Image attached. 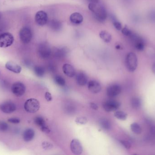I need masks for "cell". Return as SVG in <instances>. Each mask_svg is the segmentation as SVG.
<instances>
[{
    "mask_svg": "<svg viewBox=\"0 0 155 155\" xmlns=\"http://www.w3.org/2000/svg\"><path fill=\"white\" fill-rule=\"evenodd\" d=\"M51 53V50L47 44L42 43L39 45L38 54L39 56L42 59H47L50 57Z\"/></svg>",
    "mask_w": 155,
    "mask_h": 155,
    "instance_id": "8",
    "label": "cell"
},
{
    "mask_svg": "<svg viewBox=\"0 0 155 155\" xmlns=\"http://www.w3.org/2000/svg\"><path fill=\"white\" fill-rule=\"evenodd\" d=\"M90 107H91V108L94 109V110H97L98 109V107L97 106V105L96 104L94 103H90Z\"/></svg>",
    "mask_w": 155,
    "mask_h": 155,
    "instance_id": "41",
    "label": "cell"
},
{
    "mask_svg": "<svg viewBox=\"0 0 155 155\" xmlns=\"http://www.w3.org/2000/svg\"><path fill=\"white\" fill-rule=\"evenodd\" d=\"M130 127L132 132L137 134H139L142 133V128L138 124L134 123L131 125Z\"/></svg>",
    "mask_w": 155,
    "mask_h": 155,
    "instance_id": "25",
    "label": "cell"
},
{
    "mask_svg": "<svg viewBox=\"0 0 155 155\" xmlns=\"http://www.w3.org/2000/svg\"><path fill=\"white\" fill-rule=\"evenodd\" d=\"M147 19L150 22L155 23V9H151L148 12Z\"/></svg>",
    "mask_w": 155,
    "mask_h": 155,
    "instance_id": "30",
    "label": "cell"
},
{
    "mask_svg": "<svg viewBox=\"0 0 155 155\" xmlns=\"http://www.w3.org/2000/svg\"><path fill=\"white\" fill-rule=\"evenodd\" d=\"M122 33H123L125 36L127 37V36L130 34L131 32H132V31L130 30L129 28H127V27H125L122 29Z\"/></svg>",
    "mask_w": 155,
    "mask_h": 155,
    "instance_id": "36",
    "label": "cell"
},
{
    "mask_svg": "<svg viewBox=\"0 0 155 155\" xmlns=\"http://www.w3.org/2000/svg\"><path fill=\"white\" fill-rule=\"evenodd\" d=\"M40 128H41V130L42 132L46 133H49L51 132V130L46 126V125L42 126V127H40Z\"/></svg>",
    "mask_w": 155,
    "mask_h": 155,
    "instance_id": "40",
    "label": "cell"
},
{
    "mask_svg": "<svg viewBox=\"0 0 155 155\" xmlns=\"http://www.w3.org/2000/svg\"><path fill=\"white\" fill-rule=\"evenodd\" d=\"M34 72L38 77H41L45 74V70L41 66H36L34 68Z\"/></svg>",
    "mask_w": 155,
    "mask_h": 155,
    "instance_id": "23",
    "label": "cell"
},
{
    "mask_svg": "<svg viewBox=\"0 0 155 155\" xmlns=\"http://www.w3.org/2000/svg\"><path fill=\"white\" fill-rule=\"evenodd\" d=\"M70 21L72 23L76 25L81 23L83 21V17L82 15L78 12L72 14L70 16Z\"/></svg>",
    "mask_w": 155,
    "mask_h": 155,
    "instance_id": "19",
    "label": "cell"
},
{
    "mask_svg": "<svg viewBox=\"0 0 155 155\" xmlns=\"http://www.w3.org/2000/svg\"><path fill=\"white\" fill-rule=\"evenodd\" d=\"M67 51L64 48H61L58 49L55 53V56L59 58H62L64 57L67 54Z\"/></svg>",
    "mask_w": 155,
    "mask_h": 155,
    "instance_id": "28",
    "label": "cell"
},
{
    "mask_svg": "<svg viewBox=\"0 0 155 155\" xmlns=\"http://www.w3.org/2000/svg\"><path fill=\"white\" fill-rule=\"evenodd\" d=\"M75 123L78 124L84 125L88 122L87 118L84 116H80L78 117L75 120Z\"/></svg>",
    "mask_w": 155,
    "mask_h": 155,
    "instance_id": "31",
    "label": "cell"
},
{
    "mask_svg": "<svg viewBox=\"0 0 155 155\" xmlns=\"http://www.w3.org/2000/svg\"><path fill=\"white\" fill-rule=\"evenodd\" d=\"M76 79L78 84L81 86L85 85L87 82V76L83 72H80L76 75Z\"/></svg>",
    "mask_w": 155,
    "mask_h": 155,
    "instance_id": "17",
    "label": "cell"
},
{
    "mask_svg": "<svg viewBox=\"0 0 155 155\" xmlns=\"http://www.w3.org/2000/svg\"><path fill=\"white\" fill-rule=\"evenodd\" d=\"M88 89L93 93L97 94L101 91L102 87L101 85L98 82L91 80L88 82Z\"/></svg>",
    "mask_w": 155,
    "mask_h": 155,
    "instance_id": "14",
    "label": "cell"
},
{
    "mask_svg": "<svg viewBox=\"0 0 155 155\" xmlns=\"http://www.w3.org/2000/svg\"><path fill=\"white\" fill-rule=\"evenodd\" d=\"M100 38L106 43L110 42L112 40L111 35L106 31H102L99 33Z\"/></svg>",
    "mask_w": 155,
    "mask_h": 155,
    "instance_id": "21",
    "label": "cell"
},
{
    "mask_svg": "<svg viewBox=\"0 0 155 155\" xmlns=\"http://www.w3.org/2000/svg\"><path fill=\"white\" fill-rule=\"evenodd\" d=\"M43 148L45 150H51L53 147L52 144L47 142H43L42 143Z\"/></svg>",
    "mask_w": 155,
    "mask_h": 155,
    "instance_id": "33",
    "label": "cell"
},
{
    "mask_svg": "<svg viewBox=\"0 0 155 155\" xmlns=\"http://www.w3.org/2000/svg\"><path fill=\"white\" fill-rule=\"evenodd\" d=\"M1 13H0V18H1Z\"/></svg>",
    "mask_w": 155,
    "mask_h": 155,
    "instance_id": "45",
    "label": "cell"
},
{
    "mask_svg": "<svg viewBox=\"0 0 155 155\" xmlns=\"http://www.w3.org/2000/svg\"><path fill=\"white\" fill-rule=\"evenodd\" d=\"M120 142L121 144H122L126 149H129L131 148V144H130L128 141H125V140H121Z\"/></svg>",
    "mask_w": 155,
    "mask_h": 155,
    "instance_id": "35",
    "label": "cell"
},
{
    "mask_svg": "<svg viewBox=\"0 0 155 155\" xmlns=\"http://www.w3.org/2000/svg\"><path fill=\"white\" fill-rule=\"evenodd\" d=\"M99 125L105 130H109L111 128V122L107 118H102L99 122Z\"/></svg>",
    "mask_w": 155,
    "mask_h": 155,
    "instance_id": "20",
    "label": "cell"
},
{
    "mask_svg": "<svg viewBox=\"0 0 155 155\" xmlns=\"http://www.w3.org/2000/svg\"><path fill=\"white\" fill-rule=\"evenodd\" d=\"M19 35L21 41L24 44L29 43L32 37L31 31L27 27L22 28L20 31Z\"/></svg>",
    "mask_w": 155,
    "mask_h": 155,
    "instance_id": "6",
    "label": "cell"
},
{
    "mask_svg": "<svg viewBox=\"0 0 155 155\" xmlns=\"http://www.w3.org/2000/svg\"><path fill=\"white\" fill-rule=\"evenodd\" d=\"M35 21L38 25L41 26L45 25L48 21L47 14L44 11H39L35 15Z\"/></svg>",
    "mask_w": 155,
    "mask_h": 155,
    "instance_id": "12",
    "label": "cell"
},
{
    "mask_svg": "<svg viewBox=\"0 0 155 155\" xmlns=\"http://www.w3.org/2000/svg\"><path fill=\"white\" fill-rule=\"evenodd\" d=\"M50 26L54 31H59L61 28L62 24L57 20H53L50 22Z\"/></svg>",
    "mask_w": 155,
    "mask_h": 155,
    "instance_id": "22",
    "label": "cell"
},
{
    "mask_svg": "<svg viewBox=\"0 0 155 155\" xmlns=\"http://www.w3.org/2000/svg\"><path fill=\"white\" fill-rule=\"evenodd\" d=\"M9 123H12L13 124H18L20 123V119L18 118H9L8 120Z\"/></svg>",
    "mask_w": 155,
    "mask_h": 155,
    "instance_id": "37",
    "label": "cell"
},
{
    "mask_svg": "<svg viewBox=\"0 0 155 155\" xmlns=\"http://www.w3.org/2000/svg\"><path fill=\"white\" fill-rule=\"evenodd\" d=\"M114 116L120 120H125L127 117V115L123 111H117L114 113Z\"/></svg>",
    "mask_w": 155,
    "mask_h": 155,
    "instance_id": "26",
    "label": "cell"
},
{
    "mask_svg": "<svg viewBox=\"0 0 155 155\" xmlns=\"http://www.w3.org/2000/svg\"><path fill=\"white\" fill-rule=\"evenodd\" d=\"M90 3H97L99 2V0H88Z\"/></svg>",
    "mask_w": 155,
    "mask_h": 155,
    "instance_id": "43",
    "label": "cell"
},
{
    "mask_svg": "<svg viewBox=\"0 0 155 155\" xmlns=\"http://www.w3.org/2000/svg\"><path fill=\"white\" fill-rule=\"evenodd\" d=\"M89 10L94 13L96 19L100 22H103L106 19L107 13L105 9L97 3H90L88 5Z\"/></svg>",
    "mask_w": 155,
    "mask_h": 155,
    "instance_id": "1",
    "label": "cell"
},
{
    "mask_svg": "<svg viewBox=\"0 0 155 155\" xmlns=\"http://www.w3.org/2000/svg\"><path fill=\"white\" fill-rule=\"evenodd\" d=\"M152 70H153V72L155 74V63L153 64V66H152Z\"/></svg>",
    "mask_w": 155,
    "mask_h": 155,
    "instance_id": "44",
    "label": "cell"
},
{
    "mask_svg": "<svg viewBox=\"0 0 155 155\" xmlns=\"http://www.w3.org/2000/svg\"><path fill=\"white\" fill-rule=\"evenodd\" d=\"M8 125L7 123L5 122H0V131L5 132L8 129Z\"/></svg>",
    "mask_w": 155,
    "mask_h": 155,
    "instance_id": "34",
    "label": "cell"
},
{
    "mask_svg": "<svg viewBox=\"0 0 155 155\" xmlns=\"http://www.w3.org/2000/svg\"><path fill=\"white\" fill-rule=\"evenodd\" d=\"M131 105L134 109H137L141 107L142 103L141 100L138 97H134L131 100Z\"/></svg>",
    "mask_w": 155,
    "mask_h": 155,
    "instance_id": "24",
    "label": "cell"
},
{
    "mask_svg": "<svg viewBox=\"0 0 155 155\" xmlns=\"http://www.w3.org/2000/svg\"><path fill=\"white\" fill-rule=\"evenodd\" d=\"M40 108V104L37 99L31 98L28 99L25 103L24 108L27 113H36Z\"/></svg>",
    "mask_w": 155,
    "mask_h": 155,
    "instance_id": "4",
    "label": "cell"
},
{
    "mask_svg": "<svg viewBox=\"0 0 155 155\" xmlns=\"http://www.w3.org/2000/svg\"><path fill=\"white\" fill-rule=\"evenodd\" d=\"M14 41L12 34L5 32L0 35V47L6 48L11 46Z\"/></svg>",
    "mask_w": 155,
    "mask_h": 155,
    "instance_id": "5",
    "label": "cell"
},
{
    "mask_svg": "<svg viewBox=\"0 0 155 155\" xmlns=\"http://www.w3.org/2000/svg\"><path fill=\"white\" fill-rule=\"evenodd\" d=\"M35 133L33 129L28 128L24 131L23 133V139L25 142H29L32 141L34 138Z\"/></svg>",
    "mask_w": 155,
    "mask_h": 155,
    "instance_id": "18",
    "label": "cell"
},
{
    "mask_svg": "<svg viewBox=\"0 0 155 155\" xmlns=\"http://www.w3.org/2000/svg\"><path fill=\"white\" fill-rule=\"evenodd\" d=\"M54 82L60 86H64L65 84V81L63 77L61 76H56L54 78Z\"/></svg>",
    "mask_w": 155,
    "mask_h": 155,
    "instance_id": "29",
    "label": "cell"
},
{
    "mask_svg": "<svg viewBox=\"0 0 155 155\" xmlns=\"http://www.w3.org/2000/svg\"><path fill=\"white\" fill-rule=\"evenodd\" d=\"M5 67L11 72L15 73H19L21 71V67L18 65L17 64L13 62H8L5 64Z\"/></svg>",
    "mask_w": 155,
    "mask_h": 155,
    "instance_id": "15",
    "label": "cell"
},
{
    "mask_svg": "<svg viewBox=\"0 0 155 155\" xmlns=\"http://www.w3.org/2000/svg\"><path fill=\"white\" fill-rule=\"evenodd\" d=\"M63 71L65 75L69 77H73L75 75L76 72L73 66L69 64H65L63 66Z\"/></svg>",
    "mask_w": 155,
    "mask_h": 155,
    "instance_id": "16",
    "label": "cell"
},
{
    "mask_svg": "<svg viewBox=\"0 0 155 155\" xmlns=\"http://www.w3.org/2000/svg\"><path fill=\"white\" fill-rule=\"evenodd\" d=\"M127 37L129 38L130 42L137 50L138 51H143L145 48L146 42L143 37L132 31Z\"/></svg>",
    "mask_w": 155,
    "mask_h": 155,
    "instance_id": "2",
    "label": "cell"
},
{
    "mask_svg": "<svg viewBox=\"0 0 155 155\" xmlns=\"http://www.w3.org/2000/svg\"><path fill=\"white\" fill-rule=\"evenodd\" d=\"M45 98L48 102H51L52 100L51 94L49 92H46L45 94Z\"/></svg>",
    "mask_w": 155,
    "mask_h": 155,
    "instance_id": "39",
    "label": "cell"
},
{
    "mask_svg": "<svg viewBox=\"0 0 155 155\" xmlns=\"http://www.w3.org/2000/svg\"><path fill=\"white\" fill-rule=\"evenodd\" d=\"M16 106L12 102H5L0 105V109L3 113L10 114L13 113L16 110Z\"/></svg>",
    "mask_w": 155,
    "mask_h": 155,
    "instance_id": "11",
    "label": "cell"
},
{
    "mask_svg": "<svg viewBox=\"0 0 155 155\" xmlns=\"http://www.w3.org/2000/svg\"><path fill=\"white\" fill-rule=\"evenodd\" d=\"M121 91H122V88L119 85H111L107 89V95L108 97L113 98L120 94Z\"/></svg>",
    "mask_w": 155,
    "mask_h": 155,
    "instance_id": "10",
    "label": "cell"
},
{
    "mask_svg": "<svg viewBox=\"0 0 155 155\" xmlns=\"http://www.w3.org/2000/svg\"><path fill=\"white\" fill-rule=\"evenodd\" d=\"M25 86L21 82H16L13 84L12 87V91L13 93L16 96H21L24 94L25 92Z\"/></svg>",
    "mask_w": 155,
    "mask_h": 155,
    "instance_id": "9",
    "label": "cell"
},
{
    "mask_svg": "<svg viewBox=\"0 0 155 155\" xmlns=\"http://www.w3.org/2000/svg\"><path fill=\"white\" fill-rule=\"evenodd\" d=\"M71 149L72 152L74 154H81L83 152L82 145L79 140L76 139H73L71 142Z\"/></svg>",
    "mask_w": 155,
    "mask_h": 155,
    "instance_id": "13",
    "label": "cell"
},
{
    "mask_svg": "<svg viewBox=\"0 0 155 155\" xmlns=\"http://www.w3.org/2000/svg\"><path fill=\"white\" fill-rule=\"evenodd\" d=\"M34 122L36 125L40 126V127L46 126L45 121L42 117L41 116H37L35 117L34 119Z\"/></svg>",
    "mask_w": 155,
    "mask_h": 155,
    "instance_id": "27",
    "label": "cell"
},
{
    "mask_svg": "<svg viewBox=\"0 0 155 155\" xmlns=\"http://www.w3.org/2000/svg\"><path fill=\"white\" fill-rule=\"evenodd\" d=\"M113 24H114V26L115 27L116 29L118 31L122 30V24L117 21L116 19L114 17L113 18Z\"/></svg>",
    "mask_w": 155,
    "mask_h": 155,
    "instance_id": "32",
    "label": "cell"
},
{
    "mask_svg": "<svg viewBox=\"0 0 155 155\" xmlns=\"http://www.w3.org/2000/svg\"><path fill=\"white\" fill-rule=\"evenodd\" d=\"M140 19H141V18H140V16L137 14L134 15L133 18H132L133 22H134V23H137L139 22L140 20H141Z\"/></svg>",
    "mask_w": 155,
    "mask_h": 155,
    "instance_id": "38",
    "label": "cell"
},
{
    "mask_svg": "<svg viewBox=\"0 0 155 155\" xmlns=\"http://www.w3.org/2000/svg\"><path fill=\"white\" fill-rule=\"evenodd\" d=\"M126 66L127 70L130 72H134L137 68L138 60L136 55L134 52H129L126 58Z\"/></svg>",
    "mask_w": 155,
    "mask_h": 155,
    "instance_id": "3",
    "label": "cell"
},
{
    "mask_svg": "<svg viewBox=\"0 0 155 155\" xmlns=\"http://www.w3.org/2000/svg\"><path fill=\"white\" fill-rule=\"evenodd\" d=\"M120 106V103L114 100H109L105 102L103 104V108L106 112H111L116 111Z\"/></svg>",
    "mask_w": 155,
    "mask_h": 155,
    "instance_id": "7",
    "label": "cell"
},
{
    "mask_svg": "<svg viewBox=\"0 0 155 155\" xmlns=\"http://www.w3.org/2000/svg\"><path fill=\"white\" fill-rule=\"evenodd\" d=\"M150 133L155 137V126H151L150 129Z\"/></svg>",
    "mask_w": 155,
    "mask_h": 155,
    "instance_id": "42",
    "label": "cell"
}]
</instances>
